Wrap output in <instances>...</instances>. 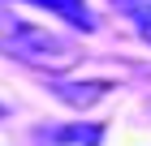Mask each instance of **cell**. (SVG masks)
I'll use <instances>...</instances> for the list:
<instances>
[{
    "mask_svg": "<svg viewBox=\"0 0 151 146\" xmlns=\"http://www.w3.org/2000/svg\"><path fill=\"white\" fill-rule=\"evenodd\" d=\"M112 4H116L121 13H125V17H129L134 26H138V34L151 43V0H112Z\"/></svg>",
    "mask_w": 151,
    "mask_h": 146,
    "instance_id": "5b68a950",
    "label": "cell"
},
{
    "mask_svg": "<svg viewBox=\"0 0 151 146\" xmlns=\"http://www.w3.org/2000/svg\"><path fill=\"white\" fill-rule=\"evenodd\" d=\"M26 4L56 13L60 22L78 26V30H95V13H91V4H86V0H26Z\"/></svg>",
    "mask_w": 151,
    "mask_h": 146,
    "instance_id": "277c9868",
    "label": "cell"
},
{
    "mask_svg": "<svg viewBox=\"0 0 151 146\" xmlns=\"http://www.w3.org/2000/svg\"><path fill=\"white\" fill-rule=\"evenodd\" d=\"M0 116H4V108H0Z\"/></svg>",
    "mask_w": 151,
    "mask_h": 146,
    "instance_id": "8992f818",
    "label": "cell"
},
{
    "mask_svg": "<svg viewBox=\"0 0 151 146\" xmlns=\"http://www.w3.org/2000/svg\"><path fill=\"white\" fill-rule=\"evenodd\" d=\"M112 90V82H52V95L69 108H91Z\"/></svg>",
    "mask_w": 151,
    "mask_h": 146,
    "instance_id": "3957f363",
    "label": "cell"
},
{
    "mask_svg": "<svg viewBox=\"0 0 151 146\" xmlns=\"http://www.w3.org/2000/svg\"><path fill=\"white\" fill-rule=\"evenodd\" d=\"M104 125L99 120H69V125H39L30 133V146H99Z\"/></svg>",
    "mask_w": 151,
    "mask_h": 146,
    "instance_id": "7a4b0ae2",
    "label": "cell"
},
{
    "mask_svg": "<svg viewBox=\"0 0 151 146\" xmlns=\"http://www.w3.org/2000/svg\"><path fill=\"white\" fill-rule=\"evenodd\" d=\"M0 56L17 60L26 69H39V73H65L82 60V47L73 39L56 30H43V26L17 17L13 9L0 4Z\"/></svg>",
    "mask_w": 151,
    "mask_h": 146,
    "instance_id": "6da1fadb",
    "label": "cell"
}]
</instances>
